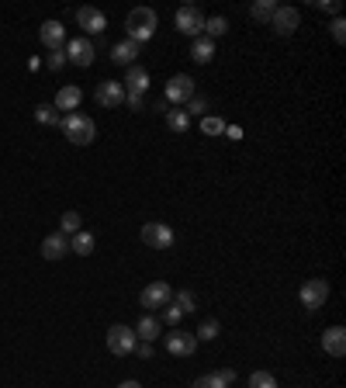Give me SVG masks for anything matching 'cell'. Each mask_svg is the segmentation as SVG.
Returning a JSON list of instances; mask_svg holds the SVG:
<instances>
[{
	"label": "cell",
	"mask_w": 346,
	"mask_h": 388,
	"mask_svg": "<svg viewBox=\"0 0 346 388\" xmlns=\"http://www.w3.org/2000/svg\"><path fill=\"white\" fill-rule=\"evenodd\" d=\"M156 28H160V18H156V11H153V7H132L129 18H125L129 42H135V45L149 42V39L156 35Z\"/></svg>",
	"instance_id": "cell-1"
},
{
	"label": "cell",
	"mask_w": 346,
	"mask_h": 388,
	"mask_svg": "<svg viewBox=\"0 0 346 388\" xmlns=\"http://www.w3.org/2000/svg\"><path fill=\"white\" fill-rule=\"evenodd\" d=\"M59 129H63V135H66L73 146H90V142L97 139V125H94V118H90V115H84V111L63 115Z\"/></svg>",
	"instance_id": "cell-2"
},
{
	"label": "cell",
	"mask_w": 346,
	"mask_h": 388,
	"mask_svg": "<svg viewBox=\"0 0 346 388\" xmlns=\"http://www.w3.org/2000/svg\"><path fill=\"white\" fill-rule=\"evenodd\" d=\"M135 344H139V337H135V330L125 326V323H115V326L108 330V350H111L115 357L135 353Z\"/></svg>",
	"instance_id": "cell-3"
},
{
	"label": "cell",
	"mask_w": 346,
	"mask_h": 388,
	"mask_svg": "<svg viewBox=\"0 0 346 388\" xmlns=\"http://www.w3.org/2000/svg\"><path fill=\"white\" fill-rule=\"evenodd\" d=\"M173 299V288L167 281H153V284H146L142 288V295H139V305L146 308V312H156V308H167Z\"/></svg>",
	"instance_id": "cell-4"
},
{
	"label": "cell",
	"mask_w": 346,
	"mask_h": 388,
	"mask_svg": "<svg viewBox=\"0 0 346 388\" xmlns=\"http://www.w3.org/2000/svg\"><path fill=\"white\" fill-rule=\"evenodd\" d=\"M298 299H302L305 308H322V305L329 302V281H326V277L305 281L302 288H298Z\"/></svg>",
	"instance_id": "cell-5"
},
{
	"label": "cell",
	"mask_w": 346,
	"mask_h": 388,
	"mask_svg": "<svg viewBox=\"0 0 346 388\" xmlns=\"http://www.w3.org/2000/svg\"><path fill=\"white\" fill-rule=\"evenodd\" d=\"M142 243H146L149 250H170L173 229L167 222H146V225H142Z\"/></svg>",
	"instance_id": "cell-6"
},
{
	"label": "cell",
	"mask_w": 346,
	"mask_h": 388,
	"mask_svg": "<svg viewBox=\"0 0 346 388\" xmlns=\"http://www.w3.org/2000/svg\"><path fill=\"white\" fill-rule=\"evenodd\" d=\"M177 32H184L187 39H201L205 32V14L198 7H180L177 11Z\"/></svg>",
	"instance_id": "cell-7"
},
{
	"label": "cell",
	"mask_w": 346,
	"mask_h": 388,
	"mask_svg": "<svg viewBox=\"0 0 346 388\" xmlns=\"http://www.w3.org/2000/svg\"><path fill=\"white\" fill-rule=\"evenodd\" d=\"M270 28L277 32V35H295L298 28H302V14H298V7H277L274 11V18H270Z\"/></svg>",
	"instance_id": "cell-8"
},
{
	"label": "cell",
	"mask_w": 346,
	"mask_h": 388,
	"mask_svg": "<svg viewBox=\"0 0 346 388\" xmlns=\"http://www.w3.org/2000/svg\"><path fill=\"white\" fill-rule=\"evenodd\" d=\"M94 97H97L101 108H122L125 104V87L118 84V80H101V84L94 87Z\"/></svg>",
	"instance_id": "cell-9"
},
{
	"label": "cell",
	"mask_w": 346,
	"mask_h": 388,
	"mask_svg": "<svg viewBox=\"0 0 346 388\" xmlns=\"http://www.w3.org/2000/svg\"><path fill=\"white\" fill-rule=\"evenodd\" d=\"M191 97H194V77L173 73L170 84H167V101H170V104H187Z\"/></svg>",
	"instance_id": "cell-10"
},
{
	"label": "cell",
	"mask_w": 346,
	"mask_h": 388,
	"mask_svg": "<svg viewBox=\"0 0 346 388\" xmlns=\"http://www.w3.org/2000/svg\"><path fill=\"white\" fill-rule=\"evenodd\" d=\"M63 52H66V63H73V66H90V63H94V56H97L90 39H70Z\"/></svg>",
	"instance_id": "cell-11"
},
{
	"label": "cell",
	"mask_w": 346,
	"mask_h": 388,
	"mask_svg": "<svg viewBox=\"0 0 346 388\" xmlns=\"http://www.w3.org/2000/svg\"><path fill=\"white\" fill-rule=\"evenodd\" d=\"M167 350H170L173 357H191V353L198 350V337L173 326V333H167Z\"/></svg>",
	"instance_id": "cell-12"
},
{
	"label": "cell",
	"mask_w": 346,
	"mask_h": 388,
	"mask_svg": "<svg viewBox=\"0 0 346 388\" xmlns=\"http://www.w3.org/2000/svg\"><path fill=\"white\" fill-rule=\"evenodd\" d=\"M77 25L84 28L86 35H101V32L108 28V18H104V11H97V7H80V11H77Z\"/></svg>",
	"instance_id": "cell-13"
},
{
	"label": "cell",
	"mask_w": 346,
	"mask_h": 388,
	"mask_svg": "<svg viewBox=\"0 0 346 388\" xmlns=\"http://www.w3.org/2000/svg\"><path fill=\"white\" fill-rule=\"evenodd\" d=\"M80 101H84V90H80L77 84H66V87H59V94H56L52 108H56V111H66V115H73V111L80 108Z\"/></svg>",
	"instance_id": "cell-14"
},
{
	"label": "cell",
	"mask_w": 346,
	"mask_h": 388,
	"mask_svg": "<svg viewBox=\"0 0 346 388\" xmlns=\"http://www.w3.org/2000/svg\"><path fill=\"white\" fill-rule=\"evenodd\" d=\"M70 254V236H63V232H49L42 239V257L45 260H63Z\"/></svg>",
	"instance_id": "cell-15"
},
{
	"label": "cell",
	"mask_w": 346,
	"mask_h": 388,
	"mask_svg": "<svg viewBox=\"0 0 346 388\" xmlns=\"http://www.w3.org/2000/svg\"><path fill=\"white\" fill-rule=\"evenodd\" d=\"M322 350H326L329 357H343L346 353V330L343 326H329V330L322 333Z\"/></svg>",
	"instance_id": "cell-16"
},
{
	"label": "cell",
	"mask_w": 346,
	"mask_h": 388,
	"mask_svg": "<svg viewBox=\"0 0 346 388\" xmlns=\"http://www.w3.org/2000/svg\"><path fill=\"white\" fill-rule=\"evenodd\" d=\"M39 39H42V45L52 52V49H63V42H66V28L59 25V21H45L42 32H39Z\"/></svg>",
	"instance_id": "cell-17"
},
{
	"label": "cell",
	"mask_w": 346,
	"mask_h": 388,
	"mask_svg": "<svg viewBox=\"0 0 346 388\" xmlns=\"http://www.w3.org/2000/svg\"><path fill=\"white\" fill-rule=\"evenodd\" d=\"M160 319L156 315H142L139 323H135V337L142 340V344H153V340H160Z\"/></svg>",
	"instance_id": "cell-18"
},
{
	"label": "cell",
	"mask_w": 346,
	"mask_h": 388,
	"mask_svg": "<svg viewBox=\"0 0 346 388\" xmlns=\"http://www.w3.org/2000/svg\"><path fill=\"white\" fill-rule=\"evenodd\" d=\"M122 87H129L132 94H146V90H149V73L135 63V66L125 70V84H122Z\"/></svg>",
	"instance_id": "cell-19"
},
{
	"label": "cell",
	"mask_w": 346,
	"mask_h": 388,
	"mask_svg": "<svg viewBox=\"0 0 346 388\" xmlns=\"http://www.w3.org/2000/svg\"><path fill=\"white\" fill-rule=\"evenodd\" d=\"M135 56H139V45L129 42V39H125V42H118L115 49H111V59H115L118 66H125V70H129V66H135Z\"/></svg>",
	"instance_id": "cell-20"
},
{
	"label": "cell",
	"mask_w": 346,
	"mask_h": 388,
	"mask_svg": "<svg viewBox=\"0 0 346 388\" xmlns=\"http://www.w3.org/2000/svg\"><path fill=\"white\" fill-rule=\"evenodd\" d=\"M191 59H194V63H201V66H205V63H212V59H215V42H212V39H205V35H201V39H194V45H191Z\"/></svg>",
	"instance_id": "cell-21"
},
{
	"label": "cell",
	"mask_w": 346,
	"mask_h": 388,
	"mask_svg": "<svg viewBox=\"0 0 346 388\" xmlns=\"http://www.w3.org/2000/svg\"><path fill=\"white\" fill-rule=\"evenodd\" d=\"M94 246H97V243H94V236L84 232V229H80L77 236H70V254H77V257H90V254H94Z\"/></svg>",
	"instance_id": "cell-22"
},
{
	"label": "cell",
	"mask_w": 346,
	"mask_h": 388,
	"mask_svg": "<svg viewBox=\"0 0 346 388\" xmlns=\"http://www.w3.org/2000/svg\"><path fill=\"white\" fill-rule=\"evenodd\" d=\"M167 129L170 132H187L191 129V115H187L184 108H170V111H167Z\"/></svg>",
	"instance_id": "cell-23"
},
{
	"label": "cell",
	"mask_w": 346,
	"mask_h": 388,
	"mask_svg": "<svg viewBox=\"0 0 346 388\" xmlns=\"http://www.w3.org/2000/svg\"><path fill=\"white\" fill-rule=\"evenodd\" d=\"M274 11H277V4H274V0H257V4L250 7V18L260 21V25H267V21L274 18Z\"/></svg>",
	"instance_id": "cell-24"
},
{
	"label": "cell",
	"mask_w": 346,
	"mask_h": 388,
	"mask_svg": "<svg viewBox=\"0 0 346 388\" xmlns=\"http://www.w3.org/2000/svg\"><path fill=\"white\" fill-rule=\"evenodd\" d=\"M205 32H208L205 39H212V42H215V39H222V35L229 32V21H225L222 14H215V18H205Z\"/></svg>",
	"instance_id": "cell-25"
},
{
	"label": "cell",
	"mask_w": 346,
	"mask_h": 388,
	"mask_svg": "<svg viewBox=\"0 0 346 388\" xmlns=\"http://www.w3.org/2000/svg\"><path fill=\"white\" fill-rule=\"evenodd\" d=\"M80 222H84L80 212H66V215L59 218V232H63V236H77V232H80Z\"/></svg>",
	"instance_id": "cell-26"
},
{
	"label": "cell",
	"mask_w": 346,
	"mask_h": 388,
	"mask_svg": "<svg viewBox=\"0 0 346 388\" xmlns=\"http://www.w3.org/2000/svg\"><path fill=\"white\" fill-rule=\"evenodd\" d=\"M35 122H39V125H59L63 118H59V111H56L52 104H39V108H35Z\"/></svg>",
	"instance_id": "cell-27"
},
{
	"label": "cell",
	"mask_w": 346,
	"mask_h": 388,
	"mask_svg": "<svg viewBox=\"0 0 346 388\" xmlns=\"http://www.w3.org/2000/svg\"><path fill=\"white\" fill-rule=\"evenodd\" d=\"M170 302L177 305L180 312H194V308H198V305H194V295H191L187 288H184V292H173V299H170Z\"/></svg>",
	"instance_id": "cell-28"
},
{
	"label": "cell",
	"mask_w": 346,
	"mask_h": 388,
	"mask_svg": "<svg viewBox=\"0 0 346 388\" xmlns=\"http://www.w3.org/2000/svg\"><path fill=\"white\" fill-rule=\"evenodd\" d=\"M250 388H277V378L270 371H253L250 375Z\"/></svg>",
	"instance_id": "cell-29"
},
{
	"label": "cell",
	"mask_w": 346,
	"mask_h": 388,
	"mask_svg": "<svg viewBox=\"0 0 346 388\" xmlns=\"http://www.w3.org/2000/svg\"><path fill=\"white\" fill-rule=\"evenodd\" d=\"M218 333H222V326H218L215 319H205V323L198 326V333H194V337H198V340H215Z\"/></svg>",
	"instance_id": "cell-30"
},
{
	"label": "cell",
	"mask_w": 346,
	"mask_h": 388,
	"mask_svg": "<svg viewBox=\"0 0 346 388\" xmlns=\"http://www.w3.org/2000/svg\"><path fill=\"white\" fill-rule=\"evenodd\" d=\"M329 32H333V39L343 45L346 42V21L343 18H333V25H329Z\"/></svg>",
	"instance_id": "cell-31"
},
{
	"label": "cell",
	"mask_w": 346,
	"mask_h": 388,
	"mask_svg": "<svg viewBox=\"0 0 346 388\" xmlns=\"http://www.w3.org/2000/svg\"><path fill=\"white\" fill-rule=\"evenodd\" d=\"M66 66V52L63 49H52L49 52V70H63Z\"/></svg>",
	"instance_id": "cell-32"
},
{
	"label": "cell",
	"mask_w": 346,
	"mask_h": 388,
	"mask_svg": "<svg viewBox=\"0 0 346 388\" xmlns=\"http://www.w3.org/2000/svg\"><path fill=\"white\" fill-rule=\"evenodd\" d=\"M191 388H225V385H222V378H218V375H205V378H198Z\"/></svg>",
	"instance_id": "cell-33"
},
{
	"label": "cell",
	"mask_w": 346,
	"mask_h": 388,
	"mask_svg": "<svg viewBox=\"0 0 346 388\" xmlns=\"http://www.w3.org/2000/svg\"><path fill=\"white\" fill-rule=\"evenodd\" d=\"M315 7H319V11H329V14H336V18H340V11H343L340 0H315Z\"/></svg>",
	"instance_id": "cell-34"
},
{
	"label": "cell",
	"mask_w": 346,
	"mask_h": 388,
	"mask_svg": "<svg viewBox=\"0 0 346 388\" xmlns=\"http://www.w3.org/2000/svg\"><path fill=\"white\" fill-rule=\"evenodd\" d=\"M205 108H208V101H205V97H191V101H187V108H184V111H187V115H201V111H205Z\"/></svg>",
	"instance_id": "cell-35"
},
{
	"label": "cell",
	"mask_w": 346,
	"mask_h": 388,
	"mask_svg": "<svg viewBox=\"0 0 346 388\" xmlns=\"http://www.w3.org/2000/svg\"><path fill=\"white\" fill-rule=\"evenodd\" d=\"M180 315H184V312H180L177 305H167V308H163V323H167V326H177V323H180Z\"/></svg>",
	"instance_id": "cell-36"
},
{
	"label": "cell",
	"mask_w": 346,
	"mask_h": 388,
	"mask_svg": "<svg viewBox=\"0 0 346 388\" xmlns=\"http://www.w3.org/2000/svg\"><path fill=\"white\" fill-rule=\"evenodd\" d=\"M201 129L208 132V135H218V132L225 129V125H222V122H218V118H205V122H201Z\"/></svg>",
	"instance_id": "cell-37"
},
{
	"label": "cell",
	"mask_w": 346,
	"mask_h": 388,
	"mask_svg": "<svg viewBox=\"0 0 346 388\" xmlns=\"http://www.w3.org/2000/svg\"><path fill=\"white\" fill-rule=\"evenodd\" d=\"M218 378H222V385L229 388V385H236V371H232V368H225V371H215Z\"/></svg>",
	"instance_id": "cell-38"
},
{
	"label": "cell",
	"mask_w": 346,
	"mask_h": 388,
	"mask_svg": "<svg viewBox=\"0 0 346 388\" xmlns=\"http://www.w3.org/2000/svg\"><path fill=\"white\" fill-rule=\"evenodd\" d=\"M125 101H129L132 111H139V108H142V94H132V90H125Z\"/></svg>",
	"instance_id": "cell-39"
},
{
	"label": "cell",
	"mask_w": 346,
	"mask_h": 388,
	"mask_svg": "<svg viewBox=\"0 0 346 388\" xmlns=\"http://www.w3.org/2000/svg\"><path fill=\"white\" fill-rule=\"evenodd\" d=\"M135 353L149 361V357H153V344H135Z\"/></svg>",
	"instance_id": "cell-40"
},
{
	"label": "cell",
	"mask_w": 346,
	"mask_h": 388,
	"mask_svg": "<svg viewBox=\"0 0 346 388\" xmlns=\"http://www.w3.org/2000/svg\"><path fill=\"white\" fill-rule=\"evenodd\" d=\"M118 388H142V385H139V382H122Z\"/></svg>",
	"instance_id": "cell-41"
}]
</instances>
